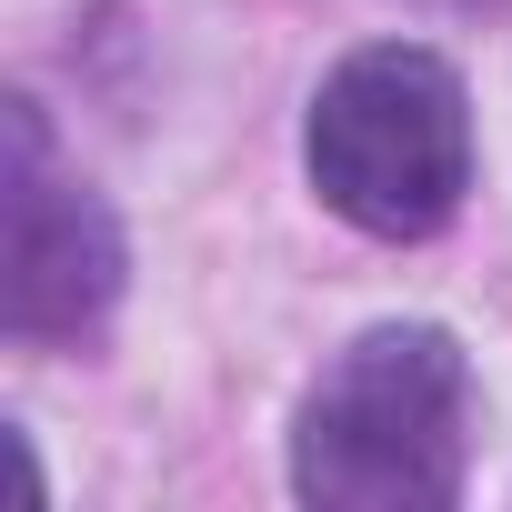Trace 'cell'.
<instances>
[{"label": "cell", "instance_id": "3957f363", "mask_svg": "<svg viewBox=\"0 0 512 512\" xmlns=\"http://www.w3.org/2000/svg\"><path fill=\"white\" fill-rule=\"evenodd\" d=\"M0 191H11V231H0V322H11V342H91L121 302V221L91 181L51 171V141H41V111L11 101V171H0Z\"/></svg>", "mask_w": 512, "mask_h": 512}, {"label": "cell", "instance_id": "7a4b0ae2", "mask_svg": "<svg viewBox=\"0 0 512 512\" xmlns=\"http://www.w3.org/2000/svg\"><path fill=\"white\" fill-rule=\"evenodd\" d=\"M302 171L362 241H432L472 191V91L422 41L352 51L302 111Z\"/></svg>", "mask_w": 512, "mask_h": 512}, {"label": "cell", "instance_id": "6da1fadb", "mask_svg": "<svg viewBox=\"0 0 512 512\" xmlns=\"http://www.w3.org/2000/svg\"><path fill=\"white\" fill-rule=\"evenodd\" d=\"M472 472V352L442 322L352 332L292 412V492L312 512H442Z\"/></svg>", "mask_w": 512, "mask_h": 512}]
</instances>
